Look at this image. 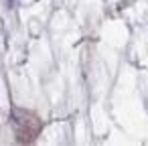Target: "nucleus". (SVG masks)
I'll list each match as a JSON object with an SVG mask.
<instances>
[{"mask_svg":"<svg viewBox=\"0 0 148 146\" xmlns=\"http://www.w3.org/2000/svg\"><path fill=\"white\" fill-rule=\"evenodd\" d=\"M10 124L21 142H33L41 132V122L35 114L25 110H12L10 112Z\"/></svg>","mask_w":148,"mask_h":146,"instance_id":"obj_1","label":"nucleus"}]
</instances>
